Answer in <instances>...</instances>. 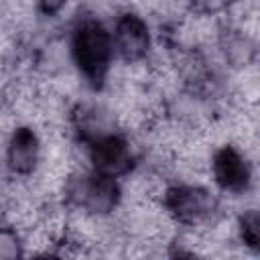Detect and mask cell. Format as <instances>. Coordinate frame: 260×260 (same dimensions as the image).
Listing matches in <instances>:
<instances>
[{"label": "cell", "mask_w": 260, "mask_h": 260, "mask_svg": "<svg viewBox=\"0 0 260 260\" xmlns=\"http://www.w3.org/2000/svg\"><path fill=\"white\" fill-rule=\"evenodd\" d=\"M114 51L124 63H138L146 59L152 45L148 22L138 12H122L112 28Z\"/></svg>", "instance_id": "cell-4"}, {"label": "cell", "mask_w": 260, "mask_h": 260, "mask_svg": "<svg viewBox=\"0 0 260 260\" xmlns=\"http://www.w3.org/2000/svg\"><path fill=\"white\" fill-rule=\"evenodd\" d=\"M213 183L225 193H244L252 183V167L234 144L219 146L211 156Z\"/></svg>", "instance_id": "cell-6"}, {"label": "cell", "mask_w": 260, "mask_h": 260, "mask_svg": "<svg viewBox=\"0 0 260 260\" xmlns=\"http://www.w3.org/2000/svg\"><path fill=\"white\" fill-rule=\"evenodd\" d=\"M87 154L91 169L110 177H122L134 167V154L130 142L120 132H104L87 142Z\"/></svg>", "instance_id": "cell-5"}, {"label": "cell", "mask_w": 260, "mask_h": 260, "mask_svg": "<svg viewBox=\"0 0 260 260\" xmlns=\"http://www.w3.org/2000/svg\"><path fill=\"white\" fill-rule=\"evenodd\" d=\"M20 246H22V244L18 242L16 232H12L10 228H4L2 238H0V256H2L4 260L16 258V256H20V254H22Z\"/></svg>", "instance_id": "cell-9"}, {"label": "cell", "mask_w": 260, "mask_h": 260, "mask_svg": "<svg viewBox=\"0 0 260 260\" xmlns=\"http://www.w3.org/2000/svg\"><path fill=\"white\" fill-rule=\"evenodd\" d=\"M238 236L246 248L260 252V211H246L240 217Z\"/></svg>", "instance_id": "cell-8"}, {"label": "cell", "mask_w": 260, "mask_h": 260, "mask_svg": "<svg viewBox=\"0 0 260 260\" xmlns=\"http://www.w3.org/2000/svg\"><path fill=\"white\" fill-rule=\"evenodd\" d=\"M67 0H37V8L43 16H57L65 8Z\"/></svg>", "instance_id": "cell-11"}, {"label": "cell", "mask_w": 260, "mask_h": 260, "mask_svg": "<svg viewBox=\"0 0 260 260\" xmlns=\"http://www.w3.org/2000/svg\"><path fill=\"white\" fill-rule=\"evenodd\" d=\"M41 160V138L32 126H16L6 144V169L14 177H30Z\"/></svg>", "instance_id": "cell-7"}, {"label": "cell", "mask_w": 260, "mask_h": 260, "mask_svg": "<svg viewBox=\"0 0 260 260\" xmlns=\"http://www.w3.org/2000/svg\"><path fill=\"white\" fill-rule=\"evenodd\" d=\"M63 193L65 201L71 207L95 217L110 215L122 201V189L118 179L95 169L71 175L65 181Z\"/></svg>", "instance_id": "cell-2"}, {"label": "cell", "mask_w": 260, "mask_h": 260, "mask_svg": "<svg viewBox=\"0 0 260 260\" xmlns=\"http://www.w3.org/2000/svg\"><path fill=\"white\" fill-rule=\"evenodd\" d=\"M71 59L79 75L95 89H100L110 73L116 57L112 30L95 16H83L71 30Z\"/></svg>", "instance_id": "cell-1"}, {"label": "cell", "mask_w": 260, "mask_h": 260, "mask_svg": "<svg viewBox=\"0 0 260 260\" xmlns=\"http://www.w3.org/2000/svg\"><path fill=\"white\" fill-rule=\"evenodd\" d=\"M232 0H189V4L201 12V14H215V12H221L223 8H228Z\"/></svg>", "instance_id": "cell-10"}, {"label": "cell", "mask_w": 260, "mask_h": 260, "mask_svg": "<svg viewBox=\"0 0 260 260\" xmlns=\"http://www.w3.org/2000/svg\"><path fill=\"white\" fill-rule=\"evenodd\" d=\"M162 207L167 215L177 223L195 228L213 219L217 213V199L209 189L201 185L177 183L165 189Z\"/></svg>", "instance_id": "cell-3"}]
</instances>
